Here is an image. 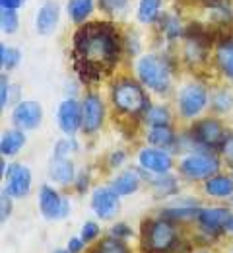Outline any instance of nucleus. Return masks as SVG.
<instances>
[{"label":"nucleus","instance_id":"1","mask_svg":"<svg viewBox=\"0 0 233 253\" xmlns=\"http://www.w3.org/2000/svg\"><path fill=\"white\" fill-rule=\"evenodd\" d=\"M76 72L82 82H98L119 59V39L107 24H88L74 35Z\"/></svg>","mask_w":233,"mask_h":253},{"label":"nucleus","instance_id":"2","mask_svg":"<svg viewBox=\"0 0 233 253\" xmlns=\"http://www.w3.org/2000/svg\"><path fill=\"white\" fill-rule=\"evenodd\" d=\"M183 244V226L162 214L146 218L140 226V253H177Z\"/></svg>","mask_w":233,"mask_h":253},{"label":"nucleus","instance_id":"3","mask_svg":"<svg viewBox=\"0 0 233 253\" xmlns=\"http://www.w3.org/2000/svg\"><path fill=\"white\" fill-rule=\"evenodd\" d=\"M111 101L119 113L127 117H140V119L152 105L146 88L140 84V80H134V78L117 80L111 88Z\"/></svg>","mask_w":233,"mask_h":253},{"label":"nucleus","instance_id":"4","mask_svg":"<svg viewBox=\"0 0 233 253\" xmlns=\"http://www.w3.org/2000/svg\"><path fill=\"white\" fill-rule=\"evenodd\" d=\"M136 76L152 94L167 95L171 92V68L156 55H144L136 61Z\"/></svg>","mask_w":233,"mask_h":253},{"label":"nucleus","instance_id":"5","mask_svg":"<svg viewBox=\"0 0 233 253\" xmlns=\"http://www.w3.org/2000/svg\"><path fill=\"white\" fill-rule=\"evenodd\" d=\"M222 169V158L218 152L208 150H193L187 152L177 164V171L187 181H206L208 177L220 173Z\"/></svg>","mask_w":233,"mask_h":253},{"label":"nucleus","instance_id":"6","mask_svg":"<svg viewBox=\"0 0 233 253\" xmlns=\"http://www.w3.org/2000/svg\"><path fill=\"white\" fill-rule=\"evenodd\" d=\"M228 136H230V132L226 130V126L220 119L204 117V119H199L195 125L191 126L189 148H191V152L193 150H208V152H218L220 154Z\"/></svg>","mask_w":233,"mask_h":253},{"label":"nucleus","instance_id":"7","mask_svg":"<svg viewBox=\"0 0 233 253\" xmlns=\"http://www.w3.org/2000/svg\"><path fill=\"white\" fill-rule=\"evenodd\" d=\"M210 105V92L204 84H185L177 94V111L183 119H197Z\"/></svg>","mask_w":233,"mask_h":253},{"label":"nucleus","instance_id":"8","mask_svg":"<svg viewBox=\"0 0 233 253\" xmlns=\"http://www.w3.org/2000/svg\"><path fill=\"white\" fill-rule=\"evenodd\" d=\"M37 205H39V212L45 220L59 222L68 218L70 214V201L68 197L61 195L59 191L51 185H41L37 193Z\"/></svg>","mask_w":233,"mask_h":253},{"label":"nucleus","instance_id":"9","mask_svg":"<svg viewBox=\"0 0 233 253\" xmlns=\"http://www.w3.org/2000/svg\"><path fill=\"white\" fill-rule=\"evenodd\" d=\"M136 162L140 166V169L146 175H164V173H171L175 160H173V152L164 150V148H156V146H144L138 150L136 154Z\"/></svg>","mask_w":233,"mask_h":253},{"label":"nucleus","instance_id":"10","mask_svg":"<svg viewBox=\"0 0 233 253\" xmlns=\"http://www.w3.org/2000/svg\"><path fill=\"white\" fill-rule=\"evenodd\" d=\"M121 195L111 185H100L92 191L90 197V209L96 214L98 220L109 222L113 220L121 211Z\"/></svg>","mask_w":233,"mask_h":253},{"label":"nucleus","instance_id":"11","mask_svg":"<svg viewBox=\"0 0 233 253\" xmlns=\"http://www.w3.org/2000/svg\"><path fill=\"white\" fill-rule=\"evenodd\" d=\"M33 183V173L26 164H10L4 173V193L14 201L30 195Z\"/></svg>","mask_w":233,"mask_h":253},{"label":"nucleus","instance_id":"12","mask_svg":"<svg viewBox=\"0 0 233 253\" xmlns=\"http://www.w3.org/2000/svg\"><path fill=\"white\" fill-rule=\"evenodd\" d=\"M105 123V103L98 94L90 92L82 99V132L96 134Z\"/></svg>","mask_w":233,"mask_h":253},{"label":"nucleus","instance_id":"13","mask_svg":"<svg viewBox=\"0 0 233 253\" xmlns=\"http://www.w3.org/2000/svg\"><path fill=\"white\" fill-rule=\"evenodd\" d=\"M232 214V209L228 207H200L195 224L199 230L216 234V236H226V226Z\"/></svg>","mask_w":233,"mask_h":253},{"label":"nucleus","instance_id":"14","mask_svg":"<svg viewBox=\"0 0 233 253\" xmlns=\"http://www.w3.org/2000/svg\"><path fill=\"white\" fill-rule=\"evenodd\" d=\"M57 125L67 136H74L78 130H82V101L76 97L63 99L57 109Z\"/></svg>","mask_w":233,"mask_h":253},{"label":"nucleus","instance_id":"15","mask_svg":"<svg viewBox=\"0 0 233 253\" xmlns=\"http://www.w3.org/2000/svg\"><path fill=\"white\" fill-rule=\"evenodd\" d=\"M43 121V107L41 103H37L33 99H24L18 101L12 109V123L14 126L22 128V130H35L39 128Z\"/></svg>","mask_w":233,"mask_h":253},{"label":"nucleus","instance_id":"16","mask_svg":"<svg viewBox=\"0 0 233 253\" xmlns=\"http://www.w3.org/2000/svg\"><path fill=\"white\" fill-rule=\"evenodd\" d=\"M200 207L202 205L195 199H187V201H177L175 199L160 211V214L169 218V220L181 224V226H185V224H195L197 222Z\"/></svg>","mask_w":233,"mask_h":253},{"label":"nucleus","instance_id":"17","mask_svg":"<svg viewBox=\"0 0 233 253\" xmlns=\"http://www.w3.org/2000/svg\"><path fill=\"white\" fill-rule=\"evenodd\" d=\"M76 164L72 158H65V156H53L49 162V175L51 179L61 185V187H68V185H74V179H76Z\"/></svg>","mask_w":233,"mask_h":253},{"label":"nucleus","instance_id":"18","mask_svg":"<svg viewBox=\"0 0 233 253\" xmlns=\"http://www.w3.org/2000/svg\"><path fill=\"white\" fill-rule=\"evenodd\" d=\"M144 181H146V175H144L142 169L140 171L138 169H123L111 179L109 185L117 191L121 197H131L136 191H140Z\"/></svg>","mask_w":233,"mask_h":253},{"label":"nucleus","instance_id":"19","mask_svg":"<svg viewBox=\"0 0 233 253\" xmlns=\"http://www.w3.org/2000/svg\"><path fill=\"white\" fill-rule=\"evenodd\" d=\"M146 142L150 146H156V148H164L169 152H177L181 140L177 136V132L173 130L171 125L166 126H150L146 130Z\"/></svg>","mask_w":233,"mask_h":253},{"label":"nucleus","instance_id":"20","mask_svg":"<svg viewBox=\"0 0 233 253\" xmlns=\"http://www.w3.org/2000/svg\"><path fill=\"white\" fill-rule=\"evenodd\" d=\"M146 175V173H144ZM146 181L150 185V189L154 191V195L158 199H173L179 191L181 183L177 179V175L173 173H164V175H146Z\"/></svg>","mask_w":233,"mask_h":253},{"label":"nucleus","instance_id":"21","mask_svg":"<svg viewBox=\"0 0 233 253\" xmlns=\"http://www.w3.org/2000/svg\"><path fill=\"white\" fill-rule=\"evenodd\" d=\"M202 189L210 199H230L233 195V177L226 173H216L202 181Z\"/></svg>","mask_w":233,"mask_h":253},{"label":"nucleus","instance_id":"22","mask_svg":"<svg viewBox=\"0 0 233 253\" xmlns=\"http://www.w3.org/2000/svg\"><path fill=\"white\" fill-rule=\"evenodd\" d=\"M26 130L18 128V126H12L8 130L2 132V138H0V154L4 158H12L16 154L22 152V148L26 146Z\"/></svg>","mask_w":233,"mask_h":253},{"label":"nucleus","instance_id":"23","mask_svg":"<svg viewBox=\"0 0 233 253\" xmlns=\"http://www.w3.org/2000/svg\"><path fill=\"white\" fill-rule=\"evenodd\" d=\"M59 24V6L55 2H47L41 6L37 14V32L41 35H49Z\"/></svg>","mask_w":233,"mask_h":253},{"label":"nucleus","instance_id":"24","mask_svg":"<svg viewBox=\"0 0 233 253\" xmlns=\"http://www.w3.org/2000/svg\"><path fill=\"white\" fill-rule=\"evenodd\" d=\"M86 253H134V250L131 248L129 242H123V240H117L113 236H103L100 242H96L94 246L88 248Z\"/></svg>","mask_w":233,"mask_h":253},{"label":"nucleus","instance_id":"25","mask_svg":"<svg viewBox=\"0 0 233 253\" xmlns=\"http://www.w3.org/2000/svg\"><path fill=\"white\" fill-rule=\"evenodd\" d=\"M216 63H218V68L224 72V76L233 82V39H228L218 45Z\"/></svg>","mask_w":233,"mask_h":253},{"label":"nucleus","instance_id":"26","mask_svg":"<svg viewBox=\"0 0 233 253\" xmlns=\"http://www.w3.org/2000/svg\"><path fill=\"white\" fill-rule=\"evenodd\" d=\"M144 125L148 126H166L171 125V111L167 109L166 105H150L148 111L142 117Z\"/></svg>","mask_w":233,"mask_h":253},{"label":"nucleus","instance_id":"27","mask_svg":"<svg viewBox=\"0 0 233 253\" xmlns=\"http://www.w3.org/2000/svg\"><path fill=\"white\" fill-rule=\"evenodd\" d=\"M94 10V0H70L68 2V16L74 24H82Z\"/></svg>","mask_w":233,"mask_h":253},{"label":"nucleus","instance_id":"28","mask_svg":"<svg viewBox=\"0 0 233 253\" xmlns=\"http://www.w3.org/2000/svg\"><path fill=\"white\" fill-rule=\"evenodd\" d=\"M210 105L216 113H228L233 109V94L228 88H220L210 94Z\"/></svg>","mask_w":233,"mask_h":253},{"label":"nucleus","instance_id":"29","mask_svg":"<svg viewBox=\"0 0 233 253\" xmlns=\"http://www.w3.org/2000/svg\"><path fill=\"white\" fill-rule=\"evenodd\" d=\"M162 10V0H140L138 4V22L152 24Z\"/></svg>","mask_w":233,"mask_h":253},{"label":"nucleus","instance_id":"30","mask_svg":"<svg viewBox=\"0 0 233 253\" xmlns=\"http://www.w3.org/2000/svg\"><path fill=\"white\" fill-rule=\"evenodd\" d=\"M80 238L88 244V246H94L96 242H100L103 238V230H101L100 222L98 220H86L80 228Z\"/></svg>","mask_w":233,"mask_h":253},{"label":"nucleus","instance_id":"31","mask_svg":"<svg viewBox=\"0 0 233 253\" xmlns=\"http://www.w3.org/2000/svg\"><path fill=\"white\" fill-rule=\"evenodd\" d=\"M78 142L74 136H65L61 140H57L55 148H53V156H65V158H72L74 152H78Z\"/></svg>","mask_w":233,"mask_h":253},{"label":"nucleus","instance_id":"32","mask_svg":"<svg viewBox=\"0 0 233 253\" xmlns=\"http://www.w3.org/2000/svg\"><path fill=\"white\" fill-rule=\"evenodd\" d=\"M109 236H113V238H117V240H123V242H131L134 236H136V232H134V228L129 224V222L119 220V222H113V224H111V228H109Z\"/></svg>","mask_w":233,"mask_h":253},{"label":"nucleus","instance_id":"33","mask_svg":"<svg viewBox=\"0 0 233 253\" xmlns=\"http://www.w3.org/2000/svg\"><path fill=\"white\" fill-rule=\"evenodd\" d=\"M0 51H2V68L4 70H12V68H16L20 64L22 55H20L18 49H12L8 45H0Z\"/></svg>","mask_w":233,"mask_h":253},{"label":"nucleus","instance_id":"34","mask_svg":"<svg viewBox=\"0 0 233 253\" xmlns=\"http://www.w3.org/2000/svg\"><path fill=\"white\" fill-rule=\"evenodd\" d=\"M18 14L16 10H8V8H2V16H0V28L4 33H14L18 30Z\"/></svg>","mask_w":233,"mask_h":253},{"label":"nucleus","instance_id":"35","mask_svg":"<svg viewBox=\"0 0 233 253\" xmlns=\"http://www.w3.org/2000/svg\"><path fill=\"white\" fill-rule=\"evenodd\" d=\"M90 187H92V173L88 169H80L76 173V179H74V189L80 195H84V193H88Z\"/></svg>","mask_w":233,"mask_h":253},{"label":"nucleus","instance_id":"36","mask_svg":"<svg viewBox=\"0 0 233 253\" xmlns=\"http://www.w3.org/2000/svg\"><path fill=\"white\" fill-rule=\"evenodd\" d=\"M12 211H14V199L2 191V197H0V222H2V224L8 222Z\"/></svg>","mask_w":233,"mask_h":253},{"label":"nucleus","instance_id":"37","mask_svg":"<svg viewBox=\"0 0 233 253\" xmlns=\"http://www.w3.org/2000/svg\"><path fill=\"white\" fill-rule=\"evenodd\" d=\"M131 0H101V6L109 14H123L129 8Z\"/></svg>","mask_w":233,"mask_h":253},{"label":"nucleus","instance_id":"38","mask_svg":"<svg viewBox=\"0 0 233 253\" xmlns=\"http://www.w3.org/2000/svg\"><path fill=\"white\" fill-rule=\"evenodd\" d=\"M88 248H90V246L80 238V234L74 236V238H70V240L67 242V250L70 253H86L88 252Z\"/></svg>","mask_w":233,"mask_h":253},{"label":"nucleus","instance_id":"39","mask_svg":"<svg viewBox=\"0 0 233 253\" xmlns=\"http://www.w3.org/2000/svg\"><path fill=\"white\" fill-rule=\"evenodd\" d=\"M8 101H10V82H8V76L2 74L0 76V105H2V109L8 107Z\"/></svg>","mask_w":233,"mask_h":253},{"label":"nucleus","instance_id":"40","mask_svg":"<svg viewBox=\"0 0 233 253\" xmlns=\"http://www.w3.org/2000/svg\"><path fill=\"white\" fill-rule=\"evenodd\" d=\"M220 156L228 162V166H233V132H230V136L226 138V142L220 150Z\"/></svg>","mask_w":233,"mask_h":253},{"label":"nucleus","instance_id":"41","mask_svg":"<svg viewBox=\"0 0 233 253\" xmlns=\"http://www.w3.org/2000/svg\"><path fill=\"white\" fill-rule=\"evenodd\" d=\"M125 162H127V152H125V150H115V152L109 156V168L117 169V168L125 166Z\"/></svg>","mask_w":233,"mask_h":253},{"label":"nucleus","instance_id":"42","mask_svg":"<svg viewBox=\"0 0 233 253\" xmlns=\"http://www.w3.org/2000/svg\"><path fill=\"white\" fill-rule=\"evenodd\" d=\"M0 4H2V8H8V10H18V8L24 4V0H0Z\"/></svg>","mask_w":233,"mask_h":253},{"label":"nucleus","instance_id":"43","mask_svg":"<svg viewBox=\"0 0 233 253\" xmlns=\"http://www.w3.org/2000/svg\"><path fill=\"white\" fill-rule=\"evenodd\" d=\"M226 236H228V238H233V214H232V218H230V222H228V226H226Z\"/></svg>","mask_w":233,"mask_h":253},{"label":"nucleus","instance_id":"44","mask_svg":"<svg viewBox=\"0 0 233 253\" xmlns=\"http://www.w3.org/2000/svg\"><path fill=\"white\" fill-rule=\"evenodd\" d=\"M193 253H216L214 250H210V248H197Z\"/></svg>","mask_w":233,"mask_h":253},{"label":"nucleus","instance_id":"45","mask_svg":"<svg viewBox=\"0 0 233 253\" xmlns=\"http://www.w3.org/2000/svg\"><path fill=\"white\" fill-rule=\"evenodd\" d=\"M53 253H70L67 250V246H65V248H57V250H53Z\"/></svg>","mask_w":233,"mask_h":253},{"label":"nucleus","instance_id":"46","mask_svg":"<svg viewBox=\"0 0 233 253\" xmlns=\"http://www.w3.org/2000/svg\"><path fill=\"white\" fill-rule=\"evenodd\" d=\"M228 253H233V244L230 246V250H228Z\"/></svg>","mask_w":233,"mask_h":253},{"label":"nucleus","instance_id":"47","mask_svg":"<svg viewBox=\"0 0 233 253\" xmlns=\"http://www.w3.org/2000/svg\"><path fill=\"white\" fill-rule=\"evenodd\" d=\"M230 168H232V177H233V166H230Z\"/></svg>","mask_w":233,"mask_h":253},{"label":"nucleus","instance_id":"48","mask_svg":"<svg viewBox=\"0 0 233 253\" xmlns=\"http://www.w3.org/2000/svg\"><path fill=\"white\" fill-rule=\"evenodd\" d=\"M230 201H232V203H233V195H232V197H230Z\"/></svg>","mask_w":233,"mask_h":253}]
</instances>
